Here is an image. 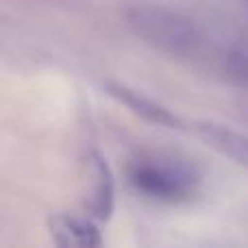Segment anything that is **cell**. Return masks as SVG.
<instances>
[{"mask_svg":"<svg viewBox=\"0 0 248 248\" xmlns=\"http://www.w3.org/2000/svg\"><path fill=\"white\" fill-rule=\"evenodd\" d=\"M222 63L227 74L235 83L248 87V39L233 44L222 57Z\"/></svg>","mask_w":248,"mask_h":248,"instance_id":"52a82bcc","label":"cell"},{"mask_svg":"<svg viewBox=\"0 0 248 248\" xmlns=\"http://www.w3.org/2000/svg\"><path fill=\"white\" fill-rule=\"evenodd\" d=\"M105 90H107V94H111L118 103L126 105L141 120L157 124V126H166V128H183V120H181L176 113H172L170 109L163 107V105L155 103L148 96L140 94L137 90H131V87L122 85V83H116V81H107L105 83Z\"/></svg>","mask_w":248,"mask_h":248,"instance_id":"277c9868","label":"cell"},{"mask_svg":"<svg viewBox=\"0 0 248 248\" xmlns=\"http://www.w3.org/2000/svg\"><path fill=\"white\" fill-rule=\"evenodd\" d=\"M192 131L209 148H214L216 153L224 155L231 161H235L237 166L248 170V135L246 133H240L235 128H229L224 124H216V122H196L192 126Z\"/></svg>","mask_w":248,"mask_h":248,"instance_id":"5b68a950","label":"cell"},{"mask_svg":"<svg viewBox=\"0 0 248 248\" xmlns=\"http://www.w3.org/2000/svg\"><path fill=\"white\" fill-rule=\"evenodd\" d=\"M126 24L141 42L170 57L194 59L207 48V37L201 26L187 16L166 7H131L126 11Z\"/></svg>","mask_w":248,"mask_h":248,"instance_id":"7a4b0ae2","label":"cell"},{"mask_svg":"<svg viewBox=\"0 0 248 248\" xmlns=\"http://www.w3.org/2000/svg\"><path fill=\"white\" fill-rule=\"evenodd\" d=\"M48 231L52 242L61 248H96L103 244V235L92 218L55 214L48 218Z\"/></svg>","mask_w":248,"mask_h":248,"instance_id":"3957f363","label":"cell"},{"mask_svg":"<svg viewBox=\"0 0 248 248\" xmlns=\"http://www.w3.org/2000/svg\"><path fill=\"white\" fill-rule=\"evenodd\" d=\"M128 185L141 198L159 205H183L196 196L201 172L170 155H140L126 170Z\"/></svg>","mask_w":248,"mask_h":248,"instance_id":"6da1fadb","label":"cell"},{"mask_svg":"<svg viewBox=\"0 0 248 248\" xmlns=\"http://www.w3.org/2000/svg\"><path fill=\"white\" fill-rule=\"evenodd\" d=\"M92 174H94V185H92V194L87 201V211L94 220L107 222L113 214V201H116V183H113V174L107 159L94 155Z\"/></svg>","mask_w":248,"mask_h":248,"instance_id":"8992f818","label":"cell"}]
</instances>
